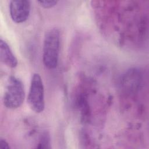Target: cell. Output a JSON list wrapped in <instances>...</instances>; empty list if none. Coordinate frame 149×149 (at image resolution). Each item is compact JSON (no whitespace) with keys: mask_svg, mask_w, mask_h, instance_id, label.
Returning <instances> with one entry per match:
<instances>
[{"mask_svg":"<svg viewBox=\"0 0 149 149\" xmlns=\"http://www.w3.org/2000/svg\"><path fill=\"white\" fill-rule=\"evenodd\" d=\"M38 3L40 4V5L44 8H51L55 6L58 1H38Z\"/></svg>","mask_w":149,"mask_h":149,"instance_id":"cell-6","label":"cell"},{"mask_svg":"<svg viewBox=\"0 0 149 149\" xmlns=\"http://www.w3.org/2000/svg\"><path fill=\"white\" fill-rule=\"evenodd\" d=\"M31 9V3L27 0H12L9 3V12L12 20L22 23L27 20Z\"/></svg>","mask_w":149,"mask_h":149,"instance_id":"cell-4","label":"cell"},{"mask_svg":"<svg viewBox=\"0 0 149 149\" xmlns=\"http://www.w3.org/2000/svg\"><path fill=\"white\" fill-rule=\"evenodd\" d=\"M24 98L25 91L23 82L19 78L10 76L3 96L4 106L10 109H17L22 105Z\"/></svg>","mask_w":149,"mask_h":149,"instance_id":"cell-2","label":"cell"},{"mask_svg":"<svg viewBox=\"0 0 149 149\" xmlns=\"http://www.w3.org/2000/svg\"><path fill=\"white\" fill-rule=\"evenodd\" d=\"M10 148V147L9 146V144L5 139H0V148L9 149Z\"/></svg>","mask_w":149,"mask_h":149,"instance_id":"cell-7","label":"cell"},{"mask_svg":"<svg viewBox=\"0 0 149 149\" xmlns=\"http://www.w3.org/2000/svg\"><path fill=\"white\" fill-rule=\"evenodd\" d=\"M0 59L1 62L7 66L15 68L18 61L8 43L2 38L0 40Z\"/></svg>","mask_w":149,"mask_h":149,"instance_id":"cell-5","label":"cell"},{"mask_svg":"<svg viewBox=\"0 0 149 149\" xmlns=\"http://www.w3.org/2000/svg\"><path fill=\"white\" fill-rule=\"evenodd\" d=\"M60 43V31L57 28L46 31L43 42L42 61L48 69H55L58 64Z\"/></svg>","mask_w":149,"mask_h":149,"instance_id":"cell-1","label":"cell"},{"mask_svg":"<svg viewBox=\"0 0 149 149\" xmlns=\"http://www.w3.org/2000/svg\"><path fill=\"white\" fill-rule=\"evenodd\" d=\"M27 103L30 108L36 113H41L44 109V87L38 73H35L32 76L27 95Z\"/></svg>","mask_w":149,"mask_h":149,"instance_id":"cell-3","label":"cell"}]
</instances>
